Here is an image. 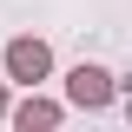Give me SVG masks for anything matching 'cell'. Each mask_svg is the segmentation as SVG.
<instances>
[{
    "label": "cell",
    "mask_w": 132,
    "mask_h": 132,
    "mask_svg": "<svg viewBox=\"0 0 132 132\" xmlns=\"http://www.w3.org/2000/svg\"><path fill=\"white\" fill-rule=\"evenodd\" d=\"M73 99H106V73H93V66H79V73H73Z\"/></svg>",
    "instance_id": "cell-1"
},
{
    "label": "cell",
    "mask_w": 132,
    "mask_h": 132,
    "mask_svg": "<svg viewBox=\"0 0 132 132\" xmlns=\"http://www.w3.org/2000/svg\"><path fill=\"white\" fill-rule=\"evenodd\" d=\"M13 66H20V73H46V46L20 40V46H13Z\"/></svg>",
    "instance_id": "cell-2"
}]
</instances>
